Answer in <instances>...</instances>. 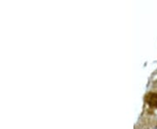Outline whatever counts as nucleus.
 Listing matches in <instances>:
<instances>
[{
  "label": "nucleus",
  "mask_w": 157,
  "mask_h": 129,
  "mask_svg": "<svg viewBox=\"0 0 157 129\" xmlns=\"http://www.w3.org/2000/svg\"><path fill=\"white\" fill-rule=\"evenodd\" d=\"M147 102L154 107H157V94L150 93L147 96Z\"/></svg>",
  "instance_id": "nucleus-1"
}]
</instances>
